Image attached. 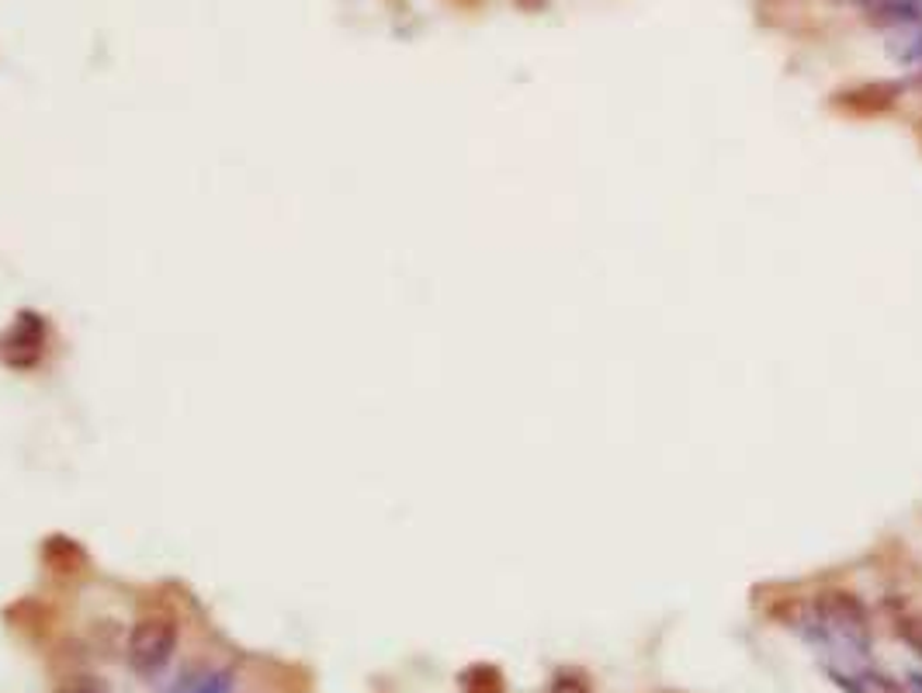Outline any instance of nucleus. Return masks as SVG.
<instances>
[{"label":"nucleus","instance_id":"obj_1","mask_svg":"<svg viewBox=\"0 0 922 693\" xmlns=\"http://www.w3.org/2000/svg\"><path fill=\"white\" fill-rule=\"evenodd\" d=\"M177 648V621L171 614H146L143 621L132 628L128 634V666L143 672V677H153L160 672L171 655Z\"/></svg>","mask_w":922,"mask_h":693},{"label":"nucleus","instance_id":"obj_2","mask_svg":"<svg viewBox=\"0 0 922 693\" xmlns=\"http://www.w3.org/2000/svg\"><path fill=\"white\" fill-rule=\"evenodd\" d=\"M49 330L35 312H22L0 336V361L8 368H35L46 354Z\"/></svg>","mask_w":922,"mask_h":693},{"label":"nucleus","instance_id":"obj_3","mask_svg":"<svg viewBox=\"0 0 922 693\" xmlns=\"http://www.w3.org/2000/svg\"><path fill=\"white\" fill-rule=\"evenodd\" d=\"M901 90L906 87H901L898 81H871V84H860V87L833 94V108L839 111V115H850V119H877L898 104Z\"/></svg>","mask_w":922,"mask_h":693},{"label":"nucleus","instance_id":"obj_4","mask_svg":"<svg viewBox=\"0 0 922 693\" xmlns=\"http://www.w3.org/2000/svg\"><path fill=\"white\" fill-rule=\"evenodd\" d=\"M819 607L836 628L850 631V634H863V628H868L863 624V607L853 593H825L819 601Z\"/></svg>","mask_w":922,"mask_h":693},{"label":"nucleus","instance_id":"obj_5","mask_svg":"<svg viewBox=\"0 0 922 693\" xmlns=\"http://www.w3.org/2000/svg\"><path fill=\"white\" fill-rule=\"evenodd\" d=\"M42 555H46L49 572H60V576H84L87 572V555H84L81 545H73L70 537H49Z\"/></svg>","mask_w":922,"mask_h":693},{"label":"nucleus","instance_id":"obj_6","mask_svg":"<svg viewBox=\"0 0 922 693\" xmlns=\"http://www.w3.org/2000/svg\"><path fill=\"white\" fill-rule=\"evenodd\" d=\"M874 25H915L922 22V0H881L871 11Z\"/></svg>","mask_w":922,"mask_h":693},{"label":"nucleus","instance_id":"obj_7","mask_svg":"<svg viewBox=\"0 0 922 693\" xmlns=\"http://www.w3.org/2000/svg\"><path fill=\"white\" fill-rule=\"evenodd\" d=\"M465 693H503V672L496 666H472L462 677Z\"/></svg>","mask_w":922,"mask_h":693},{"label":"nucleus","instance_id":"obj_8","mask_svg":"<svg viewBox=\"0 0 922 693\" xmlns=\"http://www.w3.org/2000/svg\"><path fill=\"white\" fill-rule=\"evenodd\" d=\"M549 693H593V690H590L587 680L576 677V672H558V677L552 680V686H549Z\"/></svg>","mask_w":922,"mask_h":693},{"label":"nucleus","instance_id":"obj_9","mask_svg":"<svg viewBox=\"0 0 922 693\" xmlns=\"http://www.w3.org/2000/svg\"><path fill=\"white\" fill-rule=\"evenodd\" d=\"M898 634L906 639L919 655H922V614H912V617H901L898 624Z\"/></svg>","mask_w":922,"mask_h":693},{"label":"nucleus","instance_id":"obj_10","mask_svg":"<svg viewBox=\"0 0 922 693\" xmlns=\"http://www.w3.org/2000/svg\"><path fill=\"white\" fill-rule=\"evenodd\" d=\"M860 693H906V690L895 686L892 680H884V677H863Z\"/></svg>","mask_w":922,"mask_h":693},{"label":"nucleus","instance_id":"obj_11","mask_svg":"<svg viewBox=\"0 0 922 693\" xmlns=\"http://www.w3.org/2000/svg\"><path fill=\"white\" fill-rule=\"evenodd\" d=\"M790 4H798V0H760V11L774 14V11H787Z\"/></svg>","mask_w":922,"mask_h":693},{"label":"nucleus","instance_id":"obj_12","mask_svg":"<svg viewBox=\"0 0 922 693\" xmlns=\"http://www.w3.org/2000/svg\"><path fill=\"white\" fill-rule=\"evenodd\" d=\"M514 4H517L520 11H527V14H534V11H541L544 4H549V0H514Z\"/></svg>","mask_w":922,"mask_h":693},{"label":"nucleus","instance_id":"obj_13","mask_svg":"<svg viewBox=\"0 0 922 693\" xmlns=\"http://www.w3.org/2000/svg\"><path fill=\"white\" fill-rule=\"evenodd\" d=\"M455 4H462V8H479L482 0H455Z\"/></svg>","mask_w":922,"mask_h":693}]
</instances>
